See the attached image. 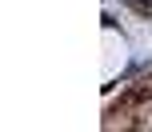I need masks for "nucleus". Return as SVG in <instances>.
I'll return each instance as SVG.
<instances>
[{"instance_id":"1","label":"nucleus","mask_w":152,"mask_h":132,"mask_svg":"<svg viewBox=\"0 0 152 132\" xmlns=\"http://www.w3.org/2000/svg\"><path fill=\"white\" fill-rule=\"evenodd\" d=\"M148 96H152V84H136L128 96H124V104H140V100H148Z\"/></svg>"},{"instance_id":"2","label":"nucleus","mask_w":152,"mask_h":132,"mask_svg":"<svg viewBox=\"0 0 152 132\" xmlns=\"http://www.w3.org/2000/svg\"><path fill=\"white\" fill-rule=\"evenodd\" d=\"M124 4H128L132 12H140V16H148V20H152V0H124Z\"/></svg>"}]
</instances>
